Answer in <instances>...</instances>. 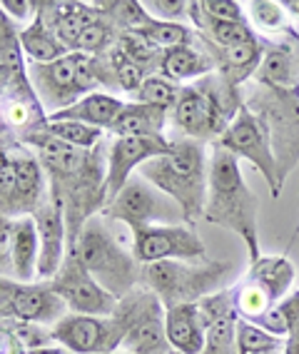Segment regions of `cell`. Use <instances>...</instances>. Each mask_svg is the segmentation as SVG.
<instances>
[{
    "label": "cell",
    "mask_w": 299,
    "mask_h": 354,
    "mask_svg": "<svg viewBox=\"0 0 299 354\" xmlns=\"http://www.w3.org/2000/svg\"><path fill=\"white\" fill-rule=\"evenodd\" d=\"M262 40L264 53L255 73V82L269 88H299V32H287L280 40Z\"/></svg>",
    "instance_id": "obj_19"
},
{
    "label": "cell",
    "mask_w": 299,
    "mask_h": 354,
    "mask_svg": "<svg viewBox=\"0 0 299 354\" xmlns=\"http://www.w3.org/2000/svg\"><path fill=\"white\" fill-rule=\"evenodd\" d=\"M32 222L38 227L40 240V259H38V279L48 282L57 274L63 265L65 254H68V225H65V209L63 203L48 187V195L43 203L32 212Z\"/></svg>",
    "instance_id": "obj_15"
},
{
    "label": "cell",
    "mask_w": 299,
    "mask_h": 354,
    "mask_svg": "<svg viewBox=\"0 0 299 354\" xmlns=\"http://www.w3.org/2000/svg\"><path fill=\"white\" fill-rule=\"evenodd\" d=\"M284 337H274L247 319H237V354H280Z\"/></svg>",
    "instance_id": "obj_35"
},
{
    "label": "cell",
    "mask_w": 299,
    "mask_h": 354,
    "mask_svg": "<svg viewBox=\"0 0 299 354\" xmlns=\"http://www.w3.org/2000/svg\"><path fill=\"white\" fill-rule=\"evenodd\" d=\"M244 105L267 130L277 175L284 187L299 162V88H269L255 82L244 90Z\"/></svg>",
    "instance_id": "obj_6"
},
{
    "label": "cell",
    "mask_w": 299,
    "mask_h": 354,
    "mask_svg": "<svg viewBox=\"0 0 299 354\" xmlns=\"http://www.w3.org/2000/svg\"><path fill=\"white\" fill-rule=\"evenodd\" d=\"M282 8H284V13L289 15V18H299V0H284Z\"/></svg>",
    "instance_id": "obj_47"
},
{
    "label": "cell",
    "mask_w": 299,
    "mask_h": 354,
    "mask_svg": "<svg viewBox=\"0 0 299 354\" xmlns=\"http://www.w3.org/2000/svg\"><path fill=\"white\" fill-rule=\"evenodd\" d=\"M133 254L140 265L153 262H204L207 247L192 225H150L133 230Z\"/></svg>",
    "instance_id": "obj_11"
},
{
    "label": "cell",
    "mask_w": 299,
    "mask_h": 354,
    "mask_svg": "<svg viewBox=\"0 0 299 354\" xmlns=\"http://www.w3.org/2000/svg\"><path fill=\"white\" fill-rule=\"evenodd\" d=\"M38 15L55 32L57 40L73 53L85 28L100 18V10L95 3H80V0H38Z\"/></svg>",
    "instance_id": "obj_20"
},
{
    "label": "cell",
    "mask_w": 299,
    "mask_h": 354,
    "mask_svg": "<svg viewBox=\"0 0 299 354\" xmlns=\"http://www.w3.org/2000/svg\"><path fill=\"white\" fill-rule=\"evenodd\" d=\"M68 304L57 297L50 282H18L10 299V319L52 327L68 315Z\"/></svg>",
    "instance_id": "obj_17"
},
{
    "label": "cell",
    "mask_w": 299,
    "mask_h": 354,
    "mask_svg": "<svg viewBox=\"0 0 299 354\" xmlns=\"http://www.w3.org/2000/svg\"><path fill=\"white\" fill-rule=\"evenodd\" d=\"M215 73L210 55L200 48L197 38L192 45H182V48H170L162 53L160 60V75L167 77L172 82H195L200 77Z\"/></svg>",
    "instance_id": "obj_25"
},
{
    "label": "cell",
    "mask_w": 299,
    "mask_h": 354,
    "mask_svg": "<svg viewBox=\"0 0 299 354\" xmlns=\"http://www.w3.org/2000/svg\"><path fill=\"white\" fill-rule=\"evenodd\" d=\"M52 342L73 354H113L122 349V329L115 317L68 315L50 327Z\"/></svg>",
    "instance_id": "obj_13"
},
{
    "label": "cell",
    "mask_w": 299,
    "mask_h": 354,
    "mask_svg": "<svg viewBox=\"0 0 299 354\" xmlns=\"http://www.w3.org/2000/svg\"><path fill=\"white\" fill-rule=\"evenodd\" d=\"M294 270L292 259L284 257V254H272V257H260L255 262H249V270L244 277L252 279L257 287L267 292V297L274 304H280L284 297L292 295V285H294Z\"/></svg>",
    "instance_id": "obj_24"
},
{
    "label": "cell",
    "mask_w": 299,
    "mask_h": 354,
    "mask_svg": "<svg viewBox=\"0 0 299 354\" xmlns=\"http://www.w3.org/2000/svg\"><path fill=\"white\" fill-rule=\"evenodd\" d=\"M28 77H30L43 108L50 110L48 115L60 113V110L75 105L80 97H85V90L80 85V77H77L75 53H68L65 57L48 65L28 63Z\"/></svg>",
    "instance_id": "obj_14"
},
{
    "label": "cell",
    "mask_w": 299,
    "mask_h": 354,
    "mask_svg": "<svg viewBox=\"0 0 299 354\" xmlns=\"http://www.w3.org/2000/svg\"><path fill=\"white\" fill-rule=\"evenodd\" d=\"M165 332L170 349L177 354H202L207 324L200 312V304H177L165 315Z\"/></svg>",
    "instance_id": "obj_22"
},
{
    "label": "cell",
    "mask_w": 299,
    "mask_h": 354,
    "mask_svg": "<svg viewBox=\"0 0 299 354\" xmlns=\"http://www.w3.org/2000/svg\"><path fill=\"white\" fill-rule=\"evenodd\" d=\"M170 113L142 102H125L108 133L113 138H160L165 135Z\"/></svg>",
    "instance_id": "obj_23"
},
{
    "label": "cell",
    "mask_w": 299,
    "mask_h": 354,
    "mask_svg": "<svg viewBox=\"0 0 299 354\" xmlns=\"http://www.w3.org/2000/svg\"><path fill=\"white\" fill-rule=\"evenodd\" d=\"M170 354H177V352H170Z\"/></svg>",
    "instance_id": "obj_49"
},
{
    "label": "cell",
    "mask_w": 299,
    "mask_h": 354,
    "mask_svg": "<svg viewBox=\"0 0 299 354\" xmlns=\"http://www.w3.org/2000/svg\"><path fill=\"white\" fill-rule=\"evenodd\" d=\"M48 133L63 140L65 145L77 147V150H93L102 142L105 130L77 120H48Z\"/></svg>",
    "instance_id": "obj_36"
},
{
    "label": "cell",
    "mask_w": 299,
    "mask_h": 354,
    "mask_svg": "<svg viewBox=\"0 0 299 354\" xmlns=\"http://www.w3.org/2000/svg\"><path fill=\"white\" fill-rule=\"evenodd\" d=\"M200 10L217 20H235V23L247 20V13H242V6L235 0H200Z\"/></svg>",
    "instance_id": "obj_41"
},
{
    "label": "cell",
    "mask_w": 299,
    "mask_h": 354,
    "mask_svg": "<svg viewBox=\"0 0 299 354\" xmlns=\"http://www.w3.org/2000/svg\"><path fill=\"white\" fill-rule=\"evenodd\" d=\"M247 20H252V28L255 32L262 35H287L292 32L294 28L289 26V15L284 13L282 3L277 0H252L247 6Z\"/></svg>",
    "instance_id": "obj_32"
},
{
    "label": "cell",
    "mask_w": 299,
    "mask_h": 354,
    "mask_svg": "<svg viewBox=\"0 0 299 354\" xmlns=\"http://www.w3.org/2000/svg\"><path fill=\"white\" fill-rule=\"evenodd\" d=\"M122 105L125 102L117 95H113V93H90V95L80 97L70 108L48 115V120H77L88 122L93 127H100V130H110L115 118L120 115Z\"/></svg>",
    "instance_id": "obj_26"
},
{
    "label": "cell",
    "mask_w": 299,
    "mask_h": 354,
    "mask_svg": "<svg viewBox=\"0 0 299 354\" xmlns=\"http://www.w3.org/2000/svg\"><path fill=\"white\" fill-rule=\"evenodd\" d=\"M15 140H18V135L0 122V215L18 220V217H23V209H20L18 170H15L13 158Z\"/></svg>",
    "instance_id": "obj_28"
},
{
    "label": "cell",
    "mask_w": 299,
    "mask_h": 354,
    "mask_svg": "<svg viewBox=\"0 0 299 354\" xmlns=\"http://www.w3.org/2000/svg\"><path fill=\"white\" fill-rule=\"evenodd\" d=\"M35 150L52 195L63 203L68 225V250H73L85 222L102 212L108 203V145L77 150L48 130L18 135Z\"/></svg>",
    "instance_id": "obj_1"
},
{
    "label": "cell",
    "mask_w": 299,
    "mask_h": 354,
    "mask_svg": "<svg viewBox=\"0 0 299 354\" xmlns=\"http://www.w3.org/2000/svg\"><path fill=\"white\" fill-rule=\"evenodd\" d=\"M0 8L15 20H28L38 15V0H3Z\"/></svg>",
    "instance_id": "obj_44"
},
{
    "label": "cell",
    "mask_w": 299,
    "mask_h": 354,
    "mask_svg": "<svg viewBox=\"0 0 299 354\" xmlns=\"http://www.w3.org/2000/svg\"><path fill=\"white\" fill-rule=\"evenodd\" d=\"M172 140L160 138H113L108 145V200H113L125 187L135 167H142L147 160L170 152ZM108 205V203H105Z\"/></svg>",
    "instance_id": "obj_16"
},
{
    "label": "cell",
    "mask_w": 299,
    "mask_h": 354,
    "mask_svg": "<svg viewBox=\"0 0 299 354\" xmlns=\"http://www.w3.org/2000/svg\"><path fill=\"white\" fill-rule=\"evenodd\" d=\"M105 220L122 222L130 230L150 227V225H182V209L175 200L160 192L142 175H133L113 200L100 212Z\"/></svg>",
    "instance_id": "obj_9"
},
{
    "label": "cell",
    "mask_w": 299,
    "mask_h": 354,
    "mask_svg": "<svg viewBox=\"0 0 299 354\" xmlns=\"http://www.w3.org/2000/svg\"><path fill=\"white\" fill-rule=\"evenodd\" d=\"M23 73H28V68L23 70H13V68H0V100L6 97L8 88H10V82L15 80L18 75H23Z\"/></svg>",
    "instance_id": "obj_45"
},
{
    "label": "cell",
    "mask_w": 299,
    "mask_h": 354,
    "mask_svg": "<svg viewBox=\"0 0 299 354\" xmlns=\"http://www.w3.org/2000/svg\"><path fill=\"white\" fill-rule=\"evenodd\" d=\"M195 38H197L200 48L210 55L212 65H215V73L222 80H227L229 85L242 88L249 77H255L257 68L262 63V53H264V40L262 38L242 45H229V48H217V45L200 38L197 32H195Z\"/></svg>",
    "instance_id": "obj_21"
},
{
    "label": "cell",
    "mask_w": 299,
    "mask_h": 354,
    "mask_svg": "<svg viewBox=\"0 0 299 354\" xmlns=\"http://www.w3.org/2000/svg\"><path fill=\"white\" fill-rule=\"evenodd\" d=\"M232 272V262L204 259V262H153L142 265L140 285L153 290L165 304V310L177 304H195L222 290L224 279Z\"/></svg>",
    "instance_id": "obj_7"
},
{
    "label": "cell",
    "mask_w": 299,
    "mask_h": 354,
    "mask_svg": "<svg viewBox=\"0 0 299 354\" xmlns=\"http://www.w3.org/2000/svg\"><path fill=\"white\" fill-rule=\"evenodd\" d=\"M140 175L180 205L185 225L195 227V222L204 220L207 180H210L204 142L190 138H172L170 152L147 160L140 167Z\"/></svg>",
    "instance_id": "obj_3"
},
{
    "label": "cell",
    "mask_w": 299,
    "mask_h": 354,
    "mask_svg": "<svg viewBox=\"0 0 299 354\" xmlns=\"http://www.w3.org/2000/svg\"><path fill=\"white\" fill-rule=\"evenodd\" d=\"M257 212L260 200L244 183L240 172V160L222 147L212 145L210 155V180H207V207L204 222L227 227L244 240L249 250V259L262 257L260 232H257Z\"/></svg>",
    "instance_id": "obj_2"
},
{
    "label": "cell",
    "mask_w": 299,
    "mask_h": 354,
    "mask_svg": "<svg viewBox=\"0 0 299 354\" xmlns=\"http://www.w3.org/2000/svg\"><path fill=\"white\" fill-rule=\"evenodd\" d=\"M165 304L153 290L137 285L117 299L113 317L122 329V352L133 354H170L165 332Z\"/></svg>",
    "instance_id": "obj_8"
},
{
    "label": "cell",
    "mask_w": 299,
    "mask_h": 354,
    "mask_svg": "<svg viewBox=\"0 0 299 354\" xmlns=\"http://www.w3.org/2000/svg\"><path fill=\"white\" fill-rule=\"evenodd\" d=\"M0 354H28L20 337L15 335L13 319H0Z\"/></svg>",
    "instance_id": "obj_43"
},
{
    "label": "cell",
    "mask_w": 299,
    "mask_h": 354,
    "mask_svg": "<svg viewBox=\"0 0 299 354\" xmlns=\"http://www.w3.org/2000/svg\"><path fill=\"white\" fill-rule=\"evenodd\" d=\"M48 282L75 315L110 317L117 307V299L105 287L97 285V279L85 270L75 252L65 254L57 274Z\"/></svg>",
    "instance_id": "obj_12"
},
{
    "label": "cell",
    "mask_w": 299,
    "mask_h": 354,
    "mask_svg": "<svg viewBox=\"0 0 299 354\" xmlns=\"http://www.w3.org/2000/svg\"><path fill=\"white\" fill-rule=\"evenodd\" d=\"M108 60H110V68H113V75H115V82H117V90H125V93H137L140 85L145 82V73H142L137 65H133L128 57L122 55L117 48H110L108 53Z\"/></svg>",
    "instance_id": "obj_39"
},
{
    "label": "cell",
    "mask_w": 299,
    "mask_h": 354,
    "mask_svg": "<svg viewBox=\"0 0 299 354\" xmlns=\"http://www.w3.org/2000/svg\"><path fill=\"white\" fill-rule=\"evenodd\" d=\"M0 68H28L23 48H20V30H15L13 18L3 8H0Z\"/></svg>",
    "instance_id": "obj_38"
},
{
    "label": "cell",
    "mask_w": 299,
    "mask_h": 354,
    "mask_svg": "<svg viewBox=\"0 0 299 354\" xmlns=\"http://www.w3.org/2000/svg\"><path fill=\"white\" fill-rule=\"evenodd\" d=\"M115 48L128 57L130 63L137 65L145 75L160 73V60H162V53L165 50H160V48H155L153 43H147L145 38L137 35V32H120V38H117Z\"/></svg>",
    "instance_id": "obj_33"
},
{
    "label": "cell",
    "mask_w": 299,
    "mask_h": 354,
    "mask_svg": "<svg viewBox=\"0 0 299 354\" xmlns=\"http://www.w3.org/2000/svg\"><path fill=\"white\" fill-rule=\"evenodd\" d=\"M147 15L155 20H165V23H182L190 18V3L187 0H147L142 3Z\"/></svg>",
    "instance_id": "obj_40"
},
{
    "label": "cell",
    "mask_w": 299,
    "mask_h": 354,
    "mask_svg": "<svg viewBox=\"0 0 299 354\" xmlns=\"http://www.w3.org/2000/svg\"><path fill=\"white\" fill-rule=\"evenodd\" d=\"M180 90L182 85L167 80L162 75H147L145 82L140 85V90L135 93V102H142V105H150V108H160V110H175L180 97Z\"/></svg>",
    "instance_id": "obj_37"
},
{
    "label": "cell",
    "mask_w": 299,
    "mask_h": 354,
    "mask_svg": "<svg viewBox=\"0 0 299 354\" xmlns=\"http://www.w3.org/2000/svg\"><path fill=\"white\" fill-rule=\"evenodd\" d=\"M242 108L244 90L229 85L217 73H210L200 80L182 85L177 105L170 113V122L180 138L215 145Z\"/></svg>",
    "instance_id": "obj_4"
},
{
    "label": "cell",
    "mask_w": 299,
    "mask_h": 354,
    "mask_svg": "<svg viewBox=\"0 0 299 354\" xmlns=\"http://www.w3.org/2000/svg\"><path fill=\"white\" fill-rule=\"evenodd\" d=\"M28 354H73L70 349L60 347L57 342H52V344H45V347H38V349H30Z\"/></svg>",
    "instance_id": "obj_46"
},
{
    "label": "cell",
    "mask_w": 299,
    "mask_h": 354,
    "mask_svg": "<svg viewBox=\"0 0 299 354\" xmlns=\"http://www.w3.org/2000/svg\"><path fill=\"white\" fill-rule=\"evenodd\" d=\"M215 145L227 150L229 155H235L237 160H249V165H255L257 172L269 185V192H272L274 200L282 195V183L280 175H277V162H274V152L272 145H269V135L260 122V118L247 105L237 113L232 125L224 130V135L217 140Z\"/></svg>",
    "instance_id": "obj_10"
},
{
    "label": "cell",
    "mask_w": 299,
    "mask_h": 354,
    "mask_svg": "<svg viewBox=\"0 0 299 354\" xmlns=\"http://www.w3.org/2000/svg\"><path fill=\"white\" fill-rule=\"evenodd\" d=\"M130 32H137L140 38L153 43L160 50H170V48H182V45L195 43V28L185 26V23H165V20L150 18L142 28Z\"/></svg>",
    "instance_id": "obj_30"
},
{
    "label": "cell",
    "mask_w": 299,
    "mask_h": 354,
    "mask_svg": "<svg viewBox=\"0 0 299 354\" xmlns=\"http://www.w3.org/2000/svg\"><path fill=\"white\" fill-rule=\"evenodd\" d=\"M68 252H75L85 270L97 279V285L105 287L115 299H122L140 285L142 265L117 242L102 215L85 222L80 237Z\"/></svg>",
    "instance_id": "obj_5"
},
{
    "label": "cell",
    "mask_w": 299,
    "mask_h": 354,
    "mask_svg": "<svg viewBox=\"0 0 299 354\" xmlns=\"http://www.w3.org/2000/svg\"><path fill=\"white\" fill-rule=\"evenodd\" d=\"M113 354H133V352H113Z\"/></svg>",
    "instance_id": "obj_48"
},
{
    "label": "cell",
    "mask_w": 299,
    "mask_h": 354,
    "mask_svg": "<svg viewBox=\"0 0 299 354\" xmlns=\"http://www.w3.org/2000/svg\"><path fill=\"white\" fill-rule=\"evenodd\" d=\"M20 48H23V55H26L28 63H38V65L55 63V60H60V57H65L70 53L57 40L55 32L45 26V20L40 15H35L30 26H26L20 30Z\"/></svg>",
    "instance_id": "obj_29"
},
{
    "label": "cell",
    "mask_w": 299,
    "mask_h": 354,
    "mask_svg": "<svg viewBox=\"0 0 299 354\" xmlns=\"http://www.w3.org/2000/svg\"><path fill=\"white\" fill-rule=\"evenodd\" d=\"M13 217L0 215V277L13 279V259H10V247H13Z\"/></svg>",
    "instance_id": "obj_42"
},
{
    "label": "cell",
    "mask_w": 299,
    "mask_h": 354,
    "mask_svg": "<svg viewBox=\"0 0 299 354\" xmlns=\"http://www.w3.org/2000/svg\"><path fill=\"white\" fill-rule=\"evenodd\" d=\"M200 312L207 324L202 354H237V312L232 304V290H220L200 299Z\"/></svg>",
    "instance_id": "obj_18"
},
{
    "label": "cell",
    "mask_w": 299,
    "mask_h": 354,
    "mask_svg": "<svg viewBox=\"0 0 299 354\" xmlns=\"http://www.w3.org/2000/svg\"><path fill=\"white\" fill-rule=\"evenodd\" d=\"M13 279L15 282H35L38 279V259H40V240L38 227L32 217H18L13 227Z\"/></svg>",
    "instance_id": "obj_27"
},
{
    "label": "cell",
    "mask_w": 299,
    "mask_h": 354,
    "mask_svg": "<svg viewBox=\"0 0 299 354\" xmlns=\"http://www.w3.org/2000/svg\"><path fill=\"white\" fill-rule=\"evenodd\" d=\"M95 8L113 23L120 32H130L142 28L150 20L140 0H97Z\"/></svg>",
    "instance_id": "obj_34"
},
{
    "label": "cell",
    "mask_w": 299,
    "mask_h": 354,
    "mask_svg": "<svg viewBox=\"0 0 299 354\" xmlns=\"http://www.w3.org/2000/svg\"><path fill=\"white\" fill-rule=\"evenodd\" d=\"M232 304H235V312L240 319H247V322L257 324L262 317L267 315L269 310H274L277 304L267 297V292L257 287L252 279H240V285L232 287Z\"/></svg>",
    "instance_id": "obj_31"
}]
</instances>
